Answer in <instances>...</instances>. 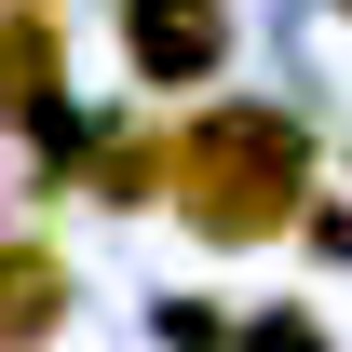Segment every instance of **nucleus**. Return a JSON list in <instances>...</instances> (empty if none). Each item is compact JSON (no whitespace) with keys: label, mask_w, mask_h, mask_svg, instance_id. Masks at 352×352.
<instances>
[{"label":"nucleus","mask_w":352,"mask_h":352,"mask_svg":"<svg viewBox=\"0 0 352 352\" xmlns=\"http://www.w3.org/2000/svg\"><path fill=\"white\" fill-rule=\"evenodd\" d=\"M163 204L204 230V244H285L298 204H311V122H298V109H271V95L204 109V122L176 135Z\"/></svg>","instance_id":"obj_1"},{"label":"nucleus","mask_w":352,"mask_h":352,"mask_svg":"<svg viewBox=\"0 0 352 352\" xmlns=\"http://www.w3.org/2000/svg\"><path fill=\"white\" fill-rule=\"evenodd\" d=\"M122 54L149 95H204L230 68V0H122Z\"/></svg>","instance_id":"obj_2"},{"label":"nucleus","mask_w":352,"mask_h":352,"mask_svg":"<svg viewBox=\"0 0 352 352\" xmlns=\"http://www.w3.org/2000/svg\"><path fill=\"white\" fill-rule=\"evenodd\" d=\"M68 122V28L54 0H0V135H54Z\"/></svg>","instance_id":"obj_3"},{"label":"nucleus","mask_w":352,"mask_h":352,"mask_svg":"<svg viewBox=\"0 0 352 352\" xmlns=\"http://www.w3.org/2000/svg\"><path fill=\"white\" fill-rule=\"evenodd\" d=\"M68 325V258L54 244H0V339H54Z\"/></svg>","instance_id":"obj_4"},{"label":"nucleus","mask_w":352,"mask_h":352,"mask_svg":"<svg viewBox=\"0 0 352 352\" xmlns=\"http://www.w3.org/2000/svg\"><path fill=\"white\" fill-rule=\"evenodd\" d=\"M163 176H176V149H163V135H135V122H109V135H95V163H82V190L135 217V204H163Z\"/></svg>","instance_id":"obj_5"},{"label":"nucleus","mask_w":352,"mask_h":352,"mask_svg":"<svg viewBox=\"0 0 352 352\" xmlns=\"http://www.w3.org/2000/svg\"><path fill=\"white\" fill-rule=\"evenodd\" d=\"M339 14H352V0H339Z\"/></svg>","instance_id":"obj_6"}]
</instances>
